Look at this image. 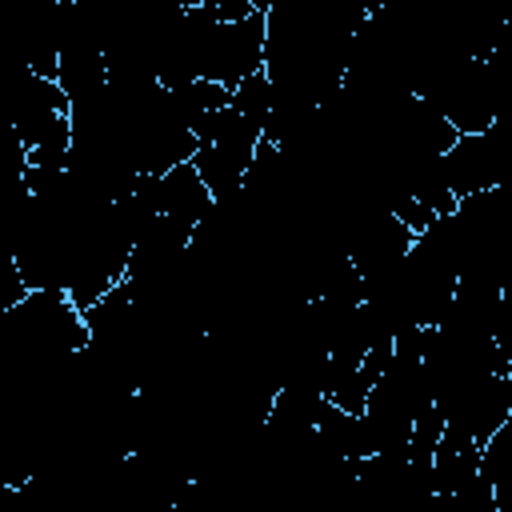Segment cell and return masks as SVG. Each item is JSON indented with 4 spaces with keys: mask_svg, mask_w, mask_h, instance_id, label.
I'll return each instance as SVG.
<instances>
[{
    "mask_svg": "<svg viewBox=\"0 0 512 512\" xmlns=\"http://www.w3.org/2000/svg\"><path fill=\"white\" fill-rule=\"evenodd\" d=\"M156 204H160V212H164L168 220H176V224H184L188 232H196V224L208 216V208H212L216 200H212V192L204 188V180H200V172L192 168V160H180V164H172L168 172L156 176Z\"/></svg>",
    "mask_w": 512,
    "mask_h": 512,
    "instance_id": "obj_2",
    "label": "cell"
},
{
    "mask_svg": "<svg viewBox=\"0 0 512 512\" xmlns=\"http://www.w3.org/2000/svg\"><path fill=\"white\" fill-rule=\"evenodd\" d=\"M220 24H228V20H240V16H248V12H256L248 0H200Z\"/></svg>",
    "mask_w": 512,
    "mask_h": 512,
    "instance_id": "obj_5",
    "label": "cell"
},
{
    "mask_svg": "<svg viewBox=\"0 0 512 512\" xmlns=\"http://www.w3.org/2000/svg\"><path fill=\"white\" fill-rule=\"evenodd\" d=\"M24 292H28V284H24L20 268H16V256H12L8 248H0V312L12 308Z\"/></svg>",
    "mask_w": 512,
    "mask_h": 512,
    "instance_id": "obj_4",
    "label": "cell"
},
{
    "mask_svg": "<svg viewBox=\"0 0 512 512\" xmlns=\"http://www.w3.org/2000/svg\"><path fill=\"white\" fill-rule=\"evenodd\" d=\"M272 96H276V88H272L268 72L260 68V72H248V76H240V80L232 84L228 104H232L240 116H248L252 124L264 128V120H268V112H272Z\"/></svg>",
    "mask_w": 512,
    "mask_h": 512,
    "instance_id": "obj_3",
    "label": "cell"
},
{
    "mask_svg": "<svg viewBox=\"0 0 512 512\" xmlns=\"http://www.w3.org/2000/svg\"><path fill=\"white\" fill-rule=\"evenodd\" d=\"M264 68V12H248L240 20L216 24L196 56V76L220 80L232 88L240 76Z\"/></svg>",
    "mask_w": 512,
    "mask_h": 512,
    "instance_id": "obj_1",
    "label": "cell"
}]
</instances>
